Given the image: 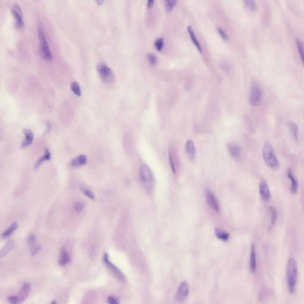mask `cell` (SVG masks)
<instances>
[{
  "mask_svg": "<svg viewBox=\"0 0 304 304\" xmlns=\"http://www.w3.org/2000/svg\"><path fill=\"white\" fill-rule=\"evenodd\" d=\"M23 132L25 136V139L22 143L21 147L25 148L30 145L32 142L33 135L32 132L29 129H24Z\"/></svg>",
  "mask_w": 304,
  "mask_h": 304,
  "instance_id": "obj_15",
  "label": "cell"
},
{
  "mask_svg": "<svg viewBox=\"0 0 304 304\" xmlns=\"http://www.w3.org/2000/svg\"><path fill=\"white\" fill-rule=\"evenodd\" d=\"M287 176L291 181V191L292 193L295 194L297 192L298 189V182L297 178L293 174L290 168L288 169L287 170Z\"/></svg>",
  "mask_w": 304,
  "mask_h": 304,
  "instance_id": "obj_16",
  "label": "cell"
},
{
  "mask_svg": "<svg viewBox=\"0 0 304 304\" xmlns=\"http://www.w3.org/2000/svg\"><path fill=\"white\" fill-rule=\"evenodd\" d=\"M140 177L141 181L145 189L149 193H151L154 187V179L150 169L146 165H142L139 170Z\"/></svg>",
  "mask_w": 304,
  "mask_h": 304,
  "instance_id": "obj_3",
  "label": "cell"
},
{
  "mask_svg": "<svg viewBox=\"0 0 304 304\" xmlns=\"http://www.w3.org/2000/svg\"><path fill=\"white\" fill-rule=\"evenodd\" d=\"M18 226L17 222L12 223L2 232L1 235L2 238L5 239L8 238L17 228Z\"/></svg>",
  "mask_w": 304,
  "mask_h": 304,
  "instance_id": "obj_22",
  "label": "cell"
},
{
  "mask_svg": "<svg viewBox=\"0 0 304 304\" xmlns=\"http://www.w3.org/2000/svg\"><path fill=\"white\" fill-rule=\"evenodd\" d=\"M227 148L229 152L232 156L233 157L237 156L240 154V148L239 146L235 143L229 142L227 145Z\"/></svg>",
  "mask_w": 304,
  "mask_h": 304,
  "instance_id": "obj_18",
  "label": "cell"
},
{
  "mask_svg": "<svg viewBox=\"0 0 304 304\" xmlns=\"http://www.w3.org/2000/svg\"><path fill=\"white\" fill-rule=\"evenodd\" d=\"M215 232L216 236L218 239L224 241H226L228 239L229 234L220 228H215Z\"/></svg>",
  "mask_w": 304,
  "mask_h": 304,
  "instance_id": "obj_25",
  "label": "cell"
},
{
  "mask_svg": "<svg viewBox=\"0 0 304 304\" xmlns=\"http://www.w3.org/2000/svg\"><path fill=\"white\" fill-rule=\"evenodd\" d=\"M262 96L260 88L258 86L254 84L251 87L249 98L250 104L254 106H258L261 102Z\"/></svg>",
  "mask_w": 304,
  "mask_h": 304,
  "instance_id": "obj_8",
  "label": "cell"
},
{
  "mask_svg": "<svg viewBox=\"0 0 304 304\" xmlns=\"http://www.w3.org/2000/svg\"><path fill=\"white\" fill-rule=\"evenodd\" d=\"M154 3L153 0H148V1L147 5L148 7L150 8L152 7Z\"/></svg>",
  "mask_w": 304,
  "mask_h": 304,
  "instance_id": "obj_42",
  "label": "cell"
},
{
  "mask_svg": "<svg viewBox=\"0 0 304 304\" xmlns=\"http://www.w3.org/2000/svg\"><path fill=\"white\" fill-rule=\"evenodd\" d=\"M287 126L293 137L296 141L298 139V128L297 125L292 121L287 122Z\"/></svg>",
  "mask_w": 304,
  "mask_h": 304,
  "instance_id": "obj_23",
  "label": "cell"
},
{
  "mask_svg": "<svg viewBox=\"0 0 304 304\" xmlns=\"http://www.w3.org/2000/svg\"><path fill=\"white\" fill-rule=\"evenodd\" d=\"M37 32L40 55L44 59L50 61L52 58V55L46 39L43 29L40 25L38 27Z\"/></svg>",
  "mask_w": 304,
  "mask_h": 304,
  "instance_id": "obj_4",
  "label": "cell"
},
{
  "mask_svg": "<svg viewBox=\"0 0 304 304\" xmlns=\"http://www.w3.org/2000/svg\"><path fill=\"white\" fill-rule=\"evenodd\" d=\"M97 70L102 80L106 83H112L114 79V76L110 69L105 64L101 63L97 66Z\"/></svg>",
  "mask_w": 304,
  "mask_h": 304,
  "instance_id": "obj_5",
  "label": "cell"
},
{
  "mask_svg": "<svg viewBox=\"0 0 304 304\" xmlns=\"http://www.w3.org/2000/svg\"><path fill=\"white\" fill-rule=\"evenodd\" d=\"M70 257L64 247L60 249L58 258V262L61 266H64L68 263L70 261Z\"/></svg>",
  "mask_w": 304,
  "mask_h": 304,
  "instance_id": "obj_14",
  "label": "cell"
},
{
  "mask_svg": "<svg viewBox=\"0 0 304 304\" xmlns=\"http://www.w3.org/2000/svg\"><path fill=\"white\" fill-rule=\"evenodd\" d=\"M193 86V82L192 80H189L186 85L184 89L186 91H189L192 88Z\"/></svg>",
  "mask_w": 304,
  "mask_h": 304,
  "instance_id": "obj_39",
  "label": "cell"
},
{
  "mask_svg": "<svg viewBox=\"0 0 304 304\" xmlns=\"http://www.w3.org/2000/svg\"><path fill=\"white\" fill-rule=\"evenodd\" d=\"M244 3L246 7L249 10L254 11L256 9V5L254 0H245L244 1Z\"/></svg>",
  "mask_w": 304,
  "mask_h": 304,
  "instance_id": "obj_29",
  "label": "cell"
},
{
  "mask_svg": "<svg viewBox=\"0 0 304 304\" xmlns=\"http://www.w3.org/2000/svg\"><path fill=\"white\" fill-rule=\"evenodd\" d=\"M189 292L188 283L186 281H182L179 285L175 294L176 301L179 303L184 301L188 296Z\"/></svg>",
  "mask_w": 304,
  "mask_h": 304,
  "instance_id": "obj_7",
  "label": "cell"
},
{
  "mask_svg": "<svg viewBox=\"0 0 304 304\" xmlns=\"http://www.w3.org/2000/svg\"><path fill=\"white\" fill-rule=\"evenodd\" d=\"M260 194L264 200L268 201L270 199V194L267 184L264 181H261L259 186Z\"/></svg>",
  "mask_w": 304,
  "mask_h": 304,
  "instance_id": "obj_11",
  "label": "cell"
},
{
  "mask_svg": "<svg viewBox=\"0 0 304 304\" xmlns=\"http://www.w3.org/2000/svg\"><path fill=\"white\" fill-rule=\"evenodd\" d=\"M11 12L15 19V26L17 28H22L24 26L21 9L18 3H14L11 8Z\"/></svg>",
  "mask_w": 304,
  "mask_h": 304,
  "instance_id": "obj_6",
  "label": "cell"
},
{
  "mask_svg": "<svg viewBox=\"0 0 304 304\" xmlns=\"http://www.w3.org/2000/svg\"><path fill=\"white\" fill-rule=\"evenodd\" d=\"M57 303L56 301V300H53L51 303V304H56Z\"/></svg>",
  "mask_w": 304,
  "mask_h": 304,
  "instance_id": "obj_43",
  "label": "cell"
},
{
  "mask_svg": "<svg viewBox=\"0 0 304 304\" xmlns=\"http://www.w3.org/2000/svg\"><path fill=\"white\" fill-rule=\"evenodd\" d=\"M31 290V285L28 281L23 284L20 290L16 296L18 299V304L23 303L28 296Z\"/></svg>",
  "mask_w": 304,
  "mask_h": 304,
  "instance_id": "obj_10",
  "label": "cell"
},
{
  "mask_svg": "<svg viewBox=\"0 0 304 304\" xmlns=\"http://www.w3.org/2000/svg\"><path fill=\"white\" fill-rule=\"evenodd\" d=\"M8 301L12 304H18V299L16 296H10L8 298Z\"/></svg>",
  "mask_w": 304,
  "mask_h": 304,
  "instance_id": "obj_40",
  "label": "cell"
},
{
  "mask_svg": "<svg viewBox=\"0 0 304 304\" xmlns=\"http://www.w3.org/2000/svg\"><path fill=\"white\" fill-rule=\"evenodd\" d=\"M103 260L114 273L117 278L122 282H125L126 280V278L121 272L114 265L110 262L109 259L108 255L107 253H105L103 256Z\"/></svg>",
  "mask_w": 304,
  "mask_h": 304,
  "instance_id": "obj_9",
  "label": "cell"
},
{
  "mask_svg": "<svg viewBox=\"0 0 304 304\" xmlns=\"http://www.w3.org/2000/svg\"><path fill=\"white\" fill-rule=\"evenodd\" d=\"M87 161L86 156L84 155H80L73 159L70 164L72 167H79L85 164Z\"/></svg>",
  "mask_w": 304,
  "mask_h": 304,
  "instance_id": "obj_17",
  "label": "cell"
},
{
  "mask_svg": "<svg viewBox=\"0 0 304 304\" xmlns=\"http://www.w3.org/2000/svg\"><path fill=\"white\" fill-rule=\"evenodd\" d=\"M14 243L13 240L8 241L0 251V258H1L7 255L13 248Z\"/></svg>",
  "mask_w": 304,
  "mask_h": 304,
  "instance_id": "obj_19",
  "label": "cell"
},
{
  "mask_svg": "<svg viewBox=\"0 0 304 304\" xmlns=\"http://www.w3.org/2000/svg\"><path fill=\"white\" fill-rule=\"evenodd\" d=\"M108 303L110 304H118L119 303V302L118 299L112 296H109L107 299Z\"/></svg>",
  "mask_w": 304,
  "mask_h": 304,
  "instance_id": "obj_36",
  "label": "cell"
},
{
  "mask_svg": "<svg viewBox=\"0 0 304 304\" xmlns=\"http://www.w3.org/2000/svg\"><path fill=\"white\" fill-rule=\"evenodd\" d=\"M270 209L271 212V224L272 225H273L275 224L277 218V212L275 208L273 207H270Z\"/></svg>",
  "mask_w": 304,
  "mask_h": 304,
  "instance_id": "obj_31",
  "label": "cell"
},
{
  "mask_svg": "<svg viewBox=\"0 0 304 304\" xmlns=\"http://www.w3.org/2000/svg\"><path fill=\"white\" fill-rule=\"evenodd\" d=\"M295 43L300 58L303 61L304 51L303 44L302 41L299 38H296L295 39Z\"/></svg>",
  "mask_w": 304,
  "mask_h": 304,
  "instance_id": "obj_26",
  "label": "cell"
},
{
  "mask_svg": "<svg viewBox=\"0 0 304 304\" xmlns=\"http://www.w3.org/2000/svg\"><path fill=\"white\" fill-rule=\"evenodd\" d=\"M187 30L190 35L192 42L197 47L200 53H202V48L197 39L191 26L190 25L188 26L187 27Z\"/></svg>",
  "mask_w": 304,
  "mask_h": 304,
  "instance_id": "obj_21",
  "label": "cell"
},
{
  "mask_svg": "<svg viewBox=\"0 0 304 304\" xmlns=\"http://www.w3.org/2000/svg\"><path fill=\"white\" fill-rule=\"evenodd\" d=\"M51 155L50 153L47 148L45 149V154L40 158L37 161L34 166V168L37 170L39 167V165L45 161L49 160L50 158Z\"/></svg>",
  "mask_w": 304,
  "mask_h": 304,
  "instance_id": "obj_24",
  "label": "cell"
},
{
  "mask_svg": "<svg viewBox=\"0 0 304 304\" xmlns=\"http://www.w3.org/2000/svg\"><path fill=\"white\" fill-rule=\"evenodd\" d=\"M220 67L221 69L225 71H228L230 68V66L226 63H222L220 64Z\"/></svg>",
  "mask_w": 304,
  "mask_h": 304,
  "instance_id": "obj_41",
  "label": "cell"
},
{
  "mask_svg": "<svg viewBox=\"0 0 304 304\" xmlns=\"http://www.w3.org/2000/svg\"><path fill=\"white\" fill-rule=\"evenodd\" d=\"M186 151L189 159L192 161L194 159L195 154V147L193 141L188 140L185 144Z\"/></svg>",
  "mask_w": 304,
  "mask_h": 304,
  "instance_id": "obj_13",
  "label": "cell"
},
{
  "mask_svg": "<svg viewBox=\"0 0 304 304\" xmlns=\"http://www.w3.org/2000/svg\"><path fill=\"white\" fill-rule=\"evenodd\" d=\"M41 245L37 243H35L30 245V250L31 256H34L36 255L40 250Z\"/></svg>",
  "mask_w": 304,
  "mask_h": 304,
  "instance_id": "obj_27",
  "label": "cell"
},
{
  "mask_svg": "<svg viewBox=\"0 0 304 304\" xmlns=\"http://www.w3.org/2000/svg\"><path fill=\"white\" fill-rule=\"evenodd\" d=\"M71 88L75 94L78 96L81 95L80 87L79 84L76 81L72 82L71 84Z\"/></svg>",
  "mask_w": 304,
  "mask_h": 304,
  "instance_id": "obj_28",
  "label": "cell"
},
{
  "mask_svg": "<svg viewBox=\"0 0 304 304\" xmlns=\"http://www.w3.org/2000/svg\"><path fill=\"white\" fill-rule=\"evenodd\" d=\"M84 207V204L81 201L76 202L74 204V209L77 212H79L81 211L83 209Z\"/></svg>",
  "mask_w": 304,
  "mask_h": 304,
  "instance_id": "obj_33",
  "label": "cell"
},
{
  "mask_svg": "<svg viewBox=\"0 0 304 304\" xmlns=\"http://www.w3.org/2000/svg\"><path fill=\"white\" fill-rule=\"evenodd\" d=\"M286 273L288 290L290 293L292 294L295 292L298 278L297 265L292 258L289 259L287 262Z\"/></svg>",
  "mask_w": 304,
  "mask_h": 304,
  "instance_id": "obj_1",
  "label": "cell"
},
{
  "mask_svg": "<svg viewBox=\"0 0 304 304\" xmlns=\"http://www.w3.org/2000/svg\"><path fill=\"white\" fill-rule=\"evenodd\" d=\"M154 45L156 49L160 50H161L163 45V39L162 38H160L157 39L155 42Z\"/></svg>",
  "mask_w": 304,
  "mask_h": 304,
  "instance_id": "obj_34",
  "label": "cell"
},
{
  "mask_svg": "<svg viewBox=\"0 0 304 304\" xmlns=\"http://www.w3.org/2000/svg\"><path fill=\"white\" fill-rule=\"evenodd\" d=\"M262 155L265 162L268 167L273 169L278 167V161L273 147L269 141H266L264 144Z\"/></svg>",
  "mask_w": 304,
  "mask_h": 304,
  "instance_id": "obj_2",
  "label": "cell"
},
{
  "mask_svg": "<svg viewBox=\"0 0 304 304\" xmlns=\"http://www.w3.org/2000/svg\"><path fill=\"white\" fill-rule=\"evenodd\" d=\"M148 59L150 63L152 65H155L157 62V58L156 56L152 53H149L147 55Z\"/></svg>",
  "mask_w": 304,
  "mask_h": 304,
  "instance_id": "obj_32",
  "label": "cell"
},
{
  "mask_svg": "<svg viewBox=\"0 0 304 304\" xmlns=\"http://www.w3.org/2000/svg\"><path fill=\"white\" fill-rule=\"evenodd\" d=\"M256 266V256L255 246L253 244H252L250 253V270L251 273L255 272Z\"/></svg>",
  "mask_w": 304,
  "mask_h": 304,
  "instance_id": "obj_20",
  "label": "cell"
},
{
  "mask_svg": "<svg viewBox=\"0 0 304 304\" xmlns=\"http://www.w3.org/2000/svg\"><path fill=\"white\" fill-rule=\"evenodd\" d=\"M206 195L208 203L212 209L217 211L219 207L218 202L212 192L209 189L206 191Z\"/></svg>",
  "mask_w": 304,
  "mask_h": 304,
  "instance_id": "obj_12",
  "label": "cell"
},
{
  "mask_svg": "<svg viewBox=\"0 0 304 304\" xmlns=\"http://www.w3.org/2000/svg\"><path fill=\"white\" fill-rule=\"evenodd\" d=\"M164 2L165 9L167 12L171 11L177 3L176 1L175 0H166Z\"/></svg>",
  "mask_w": 304,
  "mask_h": 304,
  "instance_id": "obj_30",
  "label": "cell"
},
{
  "mask_svg": "<svg viewBox=\"0 0 304 304\" xmlns=\"http://www.w3.org/2000/svg\"><path fill=\"white\" fill-rule=\"evenodd\" d=\"M218 31L219 33L224 39L226 40L228 39V37L227 35L222 28L220 27H218Z\"/></svg>",
  "mask_w": 304,
  "mask_h": 304,
  "instance_id": "obj_37",
  "label": "cell"
},
{
  "mask_svg": "<svg viewBox=\"0 0 304 304\" xmlns=\"http://www.w3.org/2000/svg\"><path fill=\"white\" fill-rule=\"evenodd\" d=\"M83 191L84 194L91 199L93 200L94 199V194L90 190L86 189L84 190Z\"/></svg>",
  "mask_w": 304,
  "mask_h": 304,
  "instance_id": "obj_38",
  "label": "cell"
},
{
  "mask_svg": "<svg viewBox=\"0 0 304 304\" xmlns=\"http://www.w3.org/2000/svg\"><path fill=\"white\" fill-rule=\"evenodd\" d=\"M37 239L36 235L34 234H29L27 238V243L30 245L35 243Z\"/></svg>",
  "mask_w": 304,
  "mask_h": 304,
  "instance_id": "obj_35",
  "label": "cell"
}]
</instances>
